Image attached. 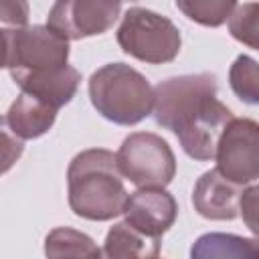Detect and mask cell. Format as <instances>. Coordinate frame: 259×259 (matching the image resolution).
<instances>
[{"mask_svg":"<svg viewBox=\"0 0 259 259\" xmlns=\"http://www.w3.org/2000/svg\"><path fill=\"white\" fill-rule=\"evenodd\" d=\"M217 75H176L154 87L152 115L158 125L170 130L182 150L206 162L214 158L223 127L233 119V111L217 99Z\"/></svg>","mask_w":259,"mask_h":259,"instance_id":"cell-1","label":"cell"},{"mask_svg":"<svg viewBox=\"0 0 259 259\" xmlns=\"http://www.w3.org/2000/svg\"><path fill=\"white\" fill-rule=\"evenodd\" d=\"M4 69L14 83L57 109L67 105L81 83V73L69 65V38L49 24L2 28Z\"/></svg>","mask_w":259,"mask_h":259,"instance_id":"cell-2","label":"cell"},{"mask_svg":"<svg viewBox=\"0 0 259 259\" xmlns=\"http://www.w3.org/2000/svg\"><path fill=\"white\" fill-rule=\"evenodd\" d=\"M67 184L71 210L87 221L101 223L123 214L130 198L115 154L103 148L79 152L69 164Z\"/></svg>","mask_w":259,"mask_h":259,"instance_id":"cell-3","label":"cell"},{"mask_svg":"<svg viewBox=\"0 0 259 259\" xmlns=\"http://www.w3.org/2000/svg\"><path fill=\"white\" fill-rule=\"evenodd\" d=\"M89 99L101 117L136 125L154 109V87L125 63H107L89 77Z\"/></svg>","mask_w":259,"mask_h":259,"instance_id":"cell-4","label":"cell"},{"mask_svg":"<svg viewBox=\"0 0 259 259\" xmlns=\"http://www.w3.org/2000/svg\"><path fill=\"white\" fill-rule=\"evenodd\" d=\"M117 45L125 55L138 61L162 65L178 57L182 36L170 18L154 10L134 6L125 10L121 18L117 28Z\"/></svg>","mask_w":259,"mask_h":259,"instance_id":"cell-5","label":"cell"},{"mask_svg":"<svg viewBox=\"0 0 259 259\" xmlns=\"http://www.w3.org/2000/svg\"><path fill=\"white\" fill-rule=\"evenodd\" d=\"M123 178L138 188H166L176 174V158L164 138L152 132L130 134L117 154Z\"/></svg>","mask_w":259,"mask_h":259,"instance_id":"cell-6","label":"cell"},{"mask_svg":"<svg viewBox=\"0 0 259 259\" xmlns=\"http://www.w3.org/2000/svg\"><path fill=\"white\" fill-rule=\"evenodd\" d=\"M217 170L235 184H249L259 178V121L233 117L217 142Z\"/></svg>","mask_w":259,"mask_h":259,"instance_id":"cell-7","label":"cell"},{"mask_svg":"<svg viewBox=\"0 0 259 259\" xmlns=\"http://www.w3.org/2000/svg\"><path fill=\"white\" fill-rule=\"evenodd\" d=\"M121 2L123 0H57L49 10L47 24L69 40L97 36L115 24Z\"/></svg>","mask_w":259,"mask_h":259,"instance_id":"cell-8","label":"cell"},{"mask_svg":"<svg viewBox=\"0 0 259 259\" xmlns=\"http://www.w3.org/2000/svg\"><path fill=\"white\" fill-rule=\"evenodd\" d=\"M123 214L134 229L148 237L160 239L174 225L178 217V204L164 188H140L130 194Z\"/></svg>","mask_w":259,"mask_h":259,"instance_id":"cell-9","label":"cell"},{"mask_svg":"<svg viewBox=\"0 0 259 259\" xmlns=\"http://www.w3.org/2000/svg\"><path fill=\"white\" fill-rule=\"evenodd\" d=\"M241 194V184L231 182L214 168L196 180L192 190V206L208 221H233L239 217Z\"/></svg>","mask_w":259,"mask_h":259,"instance_id":"cell-10","label":"cell"},{"mask_svg":"<svg viewBox=\"0 0 259 259\" xmlns=\"http://www.w3.org/2000/svg\"><path fill=\"white\" fill-rule=\"evenodd\" d=\"M57 111L59 109L49 101L22 91L2 117V125H6L20 140H34L45 136L53 127Z\"/></svg>","mask_w":259,"mask_h":259,"instance_id":"cell-11","label":"cell"},{"mask_svg":"<svg viewBox=\"0 0 259 259\" xmlns=\"http://www.w3.org/2000/svg\"><path fill=\"white\" fill-rule=\"evenodd\" d=\"M194 259H259V237H239L231 233H206L190 247Z\"/></svg>","mask_w":259,"mask_h":259,"instance_id":"cell-12","label":"cell"},{"mask_svg":"<svg viewBox=\"0 0 259 259\" xmlns=\"http://www.w3.org/2000/svg\"><path fill=\"white\" fill-rule=\"evenodd\" d=\"M103 255L111 259H127V257H158L160 255V239L148 237L142 231L134 229L127 221L113 225L103 243Z\"/></svg>","mask_w":259,"mask_h":259,"instance_id":"cell-13","label":"cell"},{"mask_svg":"<svg viewBox=\"0 0 259 259\" xmlns=\"http://www.w3.org/2000/svg\"><path fill=\"white\" fill-rule=\"evenodd\" d=\"M45 253L49 257H101L95 241L71 227H57L45 239Z\"/></svg>","mask_w":259,"mask_h":259,"instance_id":"cell-14","label":"cell"},{"mask_svg":"<svg viewBox=\"0 0 259 259\" xmlns=\"http://www.w3.org/2000/svg\"><path fill=\"white\" fill-rule=\"evenodd\" d=\"M176 8L200 26L217 28L225 24L237 8V0H174Z\"/></svg>","mask_w":259,"mask_h":259,"instance_id":"cell-15","label":"cell"},{"mask_svg":"<svg viewBox=\"0 0 259 259\" xmlns=\"http://www.w3.org/2000/svg\"><path fill=\"white\" fill-rule=\"evenodd\" d=\"M233 93L247 105H259V63L249 55H239L229 69Z\"/></svg>","mask_w":259,"mask_h":259,"instance_id":"cell-16","label":"cell"},{"mask_svg":"<svg viewBox=\"0 0 259 259\" xmlns=\"http://www.w3.org/2000/svg\"><path fill=\"white\" fill-rule=\"evenodd\" d=\"M229 32L235 40L259 51V2H245L229 18Z\"/></svg>","mask_w":259,"mask_h":259,"instance_id":"cell-17","label":"cell"},{"mask_svg":"<svg viewBox=\"0 0 259 259\" xmlns=\"http://www.w3.org/2000/svg\"><path fill=\"white\" fill-rule=\"evenodd\" d=\"M239 214L243 217L245 227H247L255 237H259V184L249 186V188L243 190Z\"/></svg>","mask_w":259,"mask_h":259,"instance_id":"cell-18","label":"cell"},{"mask_svg":"<svg viewBox=\"0 0 259 259\" xmlns=\"http://www.w3.org/2000/svg\"><path fill=\"white\" fill-rule=\"evenodd\" d=\"M28 12V0H0V20L4 28L26 26Z\"/></svg>","mask_w":259,"mask_h":259,"instance_id":"cell-19","label":"cell"}]
</instances>
